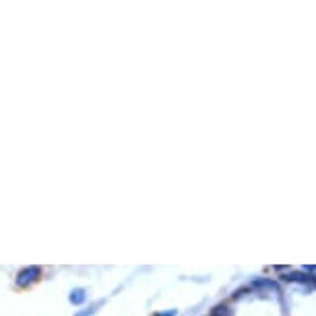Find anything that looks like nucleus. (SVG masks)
<instances>
[{
  "label": "nucleus",
  "instance_id": "obj_5",
  "mask_svg": "<svg viewBox=\"0 0 316 316\" xmlns=\"http://www.w3.org/2000/svg\"><path fill=\"white\" fill-rule=\"evenodd\" d=\"M159 316H176V310H170V312H163V314H159Z\"/></svg>",
  "mask_w": 316,
  "mask_h": 316
},
{
  "label": "nucleus",
  "instance_id": "obj_3",
  "mask_svg": "<svg viewBox=\"0 0 316 316\" xmlns=\"http://www.w3.org/2000/svg\"><path fill=\"white\" fill-rule=\"evenodd\" d=\"M68 300L70 302H73V304H77V306H79V304H83L85 300H87V294H85V289H73V291H70V296H68Z\"/></svg>",
  "mask_w": 316,
  "mask_h": 316
},
{
  "label": "nucleus",
  "instance_id": "obj_2",
  "mask_svg": "<svg viewBox=\"0 0 316 316\" xmlns=\"http://www.w3.org/2000/svg\"><path fill=\"white\" fill-rule=\"evenodd\" d=\"M285 281H291V283H316V281L310 277V275H304V273H289V275H285L283 277Z\"/></svg>",
  "mask_w": 316,
  "mask_h": 316
},
{
  "label": "nucleus",
  "instance_id": "obj_4",
  "mask_svg": "<svg viewBox=\"0 0 316 316\" xmlns=\"http://www.w3.org/2000/svg\"><path fill=\"white\" fill-rule=\"evenodd\" d=\"M211 316H231V312H229L227 306H217V308H213Z\"/></svg>",
  "mask_w": 316,
  "mask_h": 316
},
{
  "label": "nucleus",
  "instance_id": "obj_1",
  "mask_svg": "<svg viewBox=\"0 0 316 316\" xmlns=\"http://www.w3.org/2000/svg\"><path fill=\"white\" fill-rule=\"evenodd\" d=\"M40 277H42V269H40V267H35V265L25 267V269H23V271H19V275H17V285H21V287L31 285L33 281H38Z\"/></svg>",
  "mask_w": 316,
  "mask_h": 316
}]
</instances>
